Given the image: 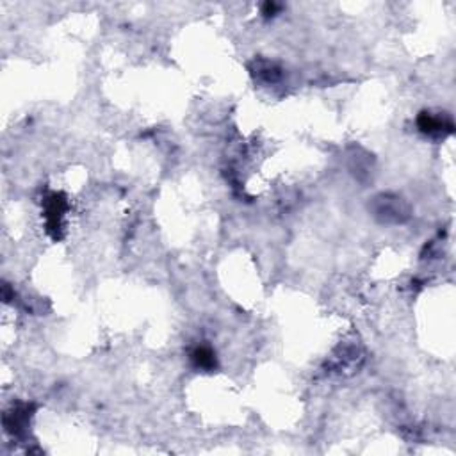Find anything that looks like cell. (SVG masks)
<instances>
[{"label": "cell", "mask_w": 456, "mask_h": 456, "mask_svg": "<svg viewBox=\"0 0 456 456\" xmlns=\"http://www.w3.org/2000/svg\"><path fill=\"white\" fill-rule=\"evenodd\" d=\"M194 362H196L200 367H210L214 363L212 353L209 351V349H205V347L196 349V351H194Z\"/></svg>", "instance_id": "6da1fadb"}]
</instances>
